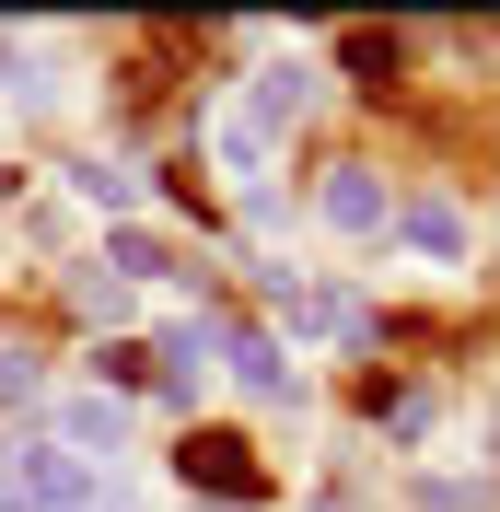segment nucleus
<instances>
[{"label": "nucleus", "instance_id": "nucleus-1", "mask_svg": "<svg viewBox=\"0 0 500 512\" xmlns=\"http://www.w3.org/2000/svg\"><path fill=\"white\" fill-rule=\"evenodd\" d=\"M187 478H210V489H256V454L233 443V431H198V443H187Z\"/></svg>", "mask_w": 500, "mask_h": 512}]
</instances>
